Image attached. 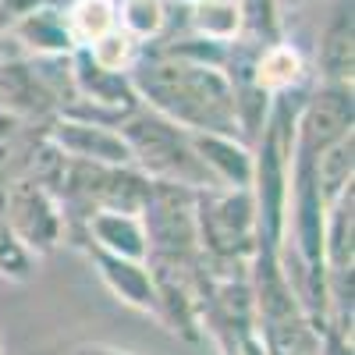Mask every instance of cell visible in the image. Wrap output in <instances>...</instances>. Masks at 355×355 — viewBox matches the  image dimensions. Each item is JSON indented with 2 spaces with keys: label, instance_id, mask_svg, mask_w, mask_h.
Listing matches in <instances>:
<instances>
[{
  "label": "cell",
  "instance_id": "9",
  "mask_svg": "<svg viewBox=\"0 0 355 355\" xmlns=\"http://www.w3.org/2000/svg\"><path fill=\"white\" fill-rule=\"evenodd\" d=\"M323 85H352V0H338L323 25L320 57Z\"/></svg>",
  "mask_w": 355,
  "mask_h": 355
},
{
  "label": "cell",
  "instance_id": "12",
  "mask_svg": "<svg viewBox=\"0 0 355 355\" xmlns=\"http://www.w3.org/2000/svg\"><path fill=\"white\" fill-rule=\"evenodd\" d=\"M117 21V8L114 0H75L71 11H68V36L71 43H82V46H93L100 36H107Z\"/></svg>",
  "mask_w": 355,
  "mask_h": 355
},
{
  "label": "cell",
  "instance_id": "19",
  "mask_svg": "<svg viewBox=\"0 0 355 355\" xmlns=\"http://www.w3.org/2000/svg\"><path fill=\"white\" fill-rule=\"evenodd\" d=\"M75 355H132V352H117V348H107V345H85Z\"/></svg>",
  "mask_w": 355,
  "mask_h": 355
},
{
  "label": "cell",
  "instance_id": "1",
  "mask_svg": "<svg viewBox=\"0 0 355 355\" xmlns=\"http://www.w3.org/2000/svg\"><path fill=\"white\" fill-rule=\"evenodd\" d=\"M132 68L135 96H142L146 107L160 117L185 132H217L242 139L231 78L217 64H199L167 53L153 61H139Z\"/></svg>",
  "mask_w": 355,
  "mask_h": 355
},
{
  "label": "cell",
  "instance_id": "4",
  "mask_svg": "<svg viewBox=\"0 0 355 355\" xmlns=\"http://www.w3.org/2000/svg\"><path fill=\"white\" fill-rule=\"evenodd\" d=\"M0 220L8 224V231L33 252L36 259L50 256L64 245V214L57 196L36 182V178L21 174L18 182L8 185L4 206H0Z\"/></svg>",
  "mask_w": 355,
  "mask_h": 355
},
{
  "label": "cell",
  "instance_id": "18",
  "mask_svg": "<svg viewBox=\"0 0 355 355\" xmlns=\"http://www.w3.org/2000/svg\"><path fill=\"white\" fill-rule=\"evenodd\" d=\"M316 355H352V338L341 334V331H334V327H323Z\"/></svg>",
  "mask_w": 355,
  "mask_h": 355
},
{
  "label": "cell",
  "instance_id": "20",
  "mask_svg": "<svg viewBox=\"0 0 355 355\" xmlns=\"http://www.w3.org/2000/svg\"><path fill=\"white\" fill-rule=\"evenodd\" d=\"M266 355H281V352H266Z\"/></svg>",
  "mask_w": 355,
  "mask_h": 355
},
{
  "label": "cell",
  "instance_id": "14",
  "mask_svg": "<svg viewBox=\"0 0 355 355\" xmlns=\"http://www.w3.org/2000/svg\"><path fill=\"white\" fill-rule=\"evenodd\" d=\"M192 25H196V33L206 36L210 43H227V40L239 36L242 11L234 0H196Z\"/></svg>",
  "mask_w": 355,
  "mask_h": 355
},
{
  "label": "cell",
  "instance_id": "10",
  "mask_svg": "<svg viewBox=\"0 0 355 355\" xmlns=\"http://www.w3.org/2000/svg\"><path fill=\"white\" fill-rule=\"evenodd\" d=\"M306 75L302 57L288 43H270L252 64V85L263 96H284L291 85H299Z\"/></svg>",
  "mask_w": 355,
  "mask_h": 355
},
{
  "label": "cell",
  "instance_id": "8",
  "mask_svg": "<svg viewBox=\"0 0 355 355\" xmlns=\"http://www.w3.org/2000/svg\"><path fill=\"white\" fill-rule=\"evenodd\" d=\"M93 245V249H103L110 256H121V259H139L146 263V227H142V217L139 214H121V210H100L85 220L82 227V242L78 249Z\"/></svg>",
  "mask_w": 355,
  "mask_h": 355
},
{
  "label": "cell",
  "instance_id": "2",
  "mask_svg": "<svg viewBox=\"0 0 355 355\" xmlns=\"http://www.w3.org/2000/svg\"><path fill=\"white\" fill-rule=\"evenodd\" d=\"M128 153H132V167L142 171L150 182H164V185H182V189H214L210 174H206L202 160L196 157L192 146V132L178 128L174 121L160 117L150 107H135L132 114H125L117 121Z\"/></svg>",
  "mask_w": 355,
  "mask_h": 355
},
{
  "label": "cell",
  "instance_id": "5",
  "mask_svg": "<svg viewBox=\"0 0 355 355\" xmlns=\"http://www.w3.org/2000/svg\"><path fill=\"white\" fill-rule=\"evenodd\" d=\"M46 142L64 160L78 164H107V167H132V153L114 125L82 121V117H53L46 125Z\"/></svg>",
  "mask_w": 355,
  "mask_h": 355
},
{
  "label": "cell",
  "instance_id": "6",
  "mask_svg": "<svg viewBox=\"0 0 355 355\" xmlns=\"http://www.w3.org/2000/svg\"><path fill=\"white\" fill-rule=\"evenodd\" d=\"M89 256V263L96 266L100 281L107 284V291L114 295L121 306L139 309L146 316H157V291H153V274L150 266L139 263V259H121V256H110L103 249L85 245L82 249Z\"/></svg>",
  "mask_w": 355,
  "mask_h": 355
},
{
  "label": "cell",
  "instance_id": "13",
  "mask_svg": "<svg viewBox=\"0 0 355 355\" xmlns=\"http://www.w3.org/2000/svg\"><path fill=\"white\" fill-rule=\"evenodd\" d=\"M15 33L46 57H61L68 46H71V36H68V25L61 15H53V11H33V15H25L18 25H15Z\"/></svg>",
  "mask_w": 355,
  "mask_h": 355
},
{
  "label": "cell",
  "instance_id": "7",
  "mask_svg": "<svg viewBox=\"0 0 355 355\" xmlns=\"http://www.w3.org/2000/svg\"><path fill=\"white\" fill-rule=\"evenodd\" d=\"M192 146H196V157L202 160L214 185L252 189L256 153L249 142L234 139V135H217V132H192Z\"/></svg>",
  "mask_w": 355,
  "mask_h": 355
},
{
  "label": "cell",
  "instance_id": "3",
  "mask_svg": "<svg viewBox=\"0 0 355 355\" xmlns=\"http://www.w3.org/2000/svg\"><path fill=\"white\" fill-rule=\"evenodd\" d=\"M196 234L206 263L249 266L259 249V214L252 189H199L196 192Z\"/></svg>",
  "mask_w": 355,
  "mask_h": 355
},
{
  "label": "cell",
  "instance_id": "15",
  "mask_svg": "<svg viewBox=\"0 0 355 355\" xmlns=\"http://www.w3.org/2000/svg\"><path fill=\"white\" fill-rule=\"evenodd\" d=\"M89 61H93L96 68L103 71H128L135 64V40L125 33V28H110L107 36H100L93 46H89Z\"/></svg>",
  "mask_w": 355,
  "mask_h": 355
},
{
  "label": "cell",
  "instance_id": "11",
  "mask_svg": "<svg viewBox=\"0 0 355 355\" xmlns=\"http://www.w3.org/2000/svg\"><path fill=\"white\" fill-rule=\"evenodd\" d=\"M352 153H355V142H352V135H345L334 146H327L320 157H313V178H316L323 206L338 202L352 189V174H355V157Z\"/></svg>",
  "mask_w": 355,
  "mask_h": 355
},
{
  "label": "cell",
  "instance_id": "21",
  "mask_svg": "<svg viewBox=\"0 0 355 355\" xmlns=\"http://www.w3.org/2000/svg\"><path fill=\"white\" fill-rule=\"evenodd\" d=\"M0 355H4V352H0Z\"/></svg>",
  "mask_w": 355,
  "mask_h": 355
},
{
  "label": "cell",
  "instance_id": "16",
  "mask_svg": "<svg viewBox=\"0 0 355 355\" xmlns=\"http://www.w3.org/2000/svg\"><path fill=\"white\" fill-rule=\"evenodd\" d=\"M36 263L40 259L15 239L4 220H0V284L4 281H11V284L33 281L36 277Z\"/></svg>",
  "mask_w": 355,
  "mask_h": 355
},
{
  "label": "cell",
  "instance_id": "17",
  "mask_svg": "<svg viewBox=\"0 0 355 355\" xmlns=\"http://www.w3.org/2000/svg\"><path fill=\"white\" fill-rule=\"evenodd\" d=\"M121 21L132 40H150L164 28V4L160 0H125Z\"/></svg>",
  "mask_w": 355,
  "mask_h": 355
}]
</instances>
